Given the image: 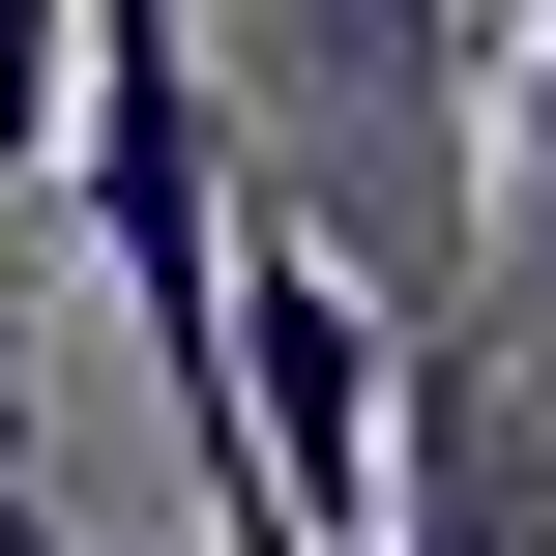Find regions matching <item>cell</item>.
Listing matches in <instances>:
<instances>
[{"label":"cell","mask_w":556,"mask_h":556,"mask_svg":"<svg viewBox=\"0 0 556 556\" xmlns=\"http://www.w3.org/2000/svg\"><path fill=\"white\" fill-rule=\"evenodd\" d=\"M352 556H556V323L410 293V352H381V528Z\"/></svg>","instance_id":"cell-1"},{"label":"cell","mask_w":556,"mask_h":556,"mask_svg":"<svg viewBox=\"0 0 556 556\" xmlns=\"http://www.w3.org/2000/svg\"><path fill=\"white\" fill-rule=\"evenodd\" d=\"M498 323H556V29L498 59Z\"/></svg>","instance_id":"cell-2"},{"label":"cell","mask_w":556,"mask_h":556,"mask_svg":"<svg viewBox=\"0 0 556 556\" xmlns=\"http://www.w3.org/2000/svg\"><path fill=\"white\" fill-rule=\"evenodd\" d=\"M59 29L88 0H0V176H59Z\"/></svg>","instance_id":"cell-3"},{"label":"cell","mask_w":556,"mask_h":556,"mask_svg":"<svg viewBox=\"0 0 556 556\" xmlns=\"http://www.w3.org/2000/svg\"><path fill=\"white\" fill-rule=\"evenodd\" d=\"M0 556H88V528H29V498H0Z\"/></svg>","instance_id":"cell-4"}]
</instances>
